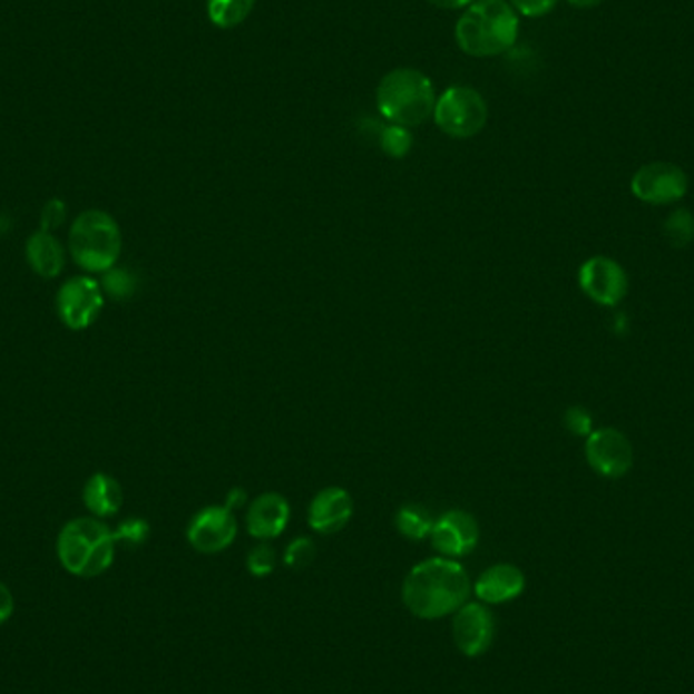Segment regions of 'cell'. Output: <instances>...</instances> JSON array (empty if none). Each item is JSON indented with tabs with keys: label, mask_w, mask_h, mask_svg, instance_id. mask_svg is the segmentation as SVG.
Masks as SVG:
<instances>
[{
	"label": "cell",
	"mask_w": 694,
	"mask_h": 694,
	"mask_svg": "<svg viewBox=\"0 0 694 694\" xmlns=\"http://www.w3.org/2000/svg\"><path fill=\"white\" fill-rule=\"evenodd\" d=\"M471 580L467 570L451 558L422 560L410 570L402 585V602L421 619H439L456 614L467 604Z\"/></svg>",
	"instance_id": "1"
},
{
	"label": "cell",
	"mask_w": 694,
	"mask_h": 694,
	"mask_svg": "<svg viewBox=\"0 0 694 694\" xmlns=\"http://www.w3.org/2000/svg\"><path fill=\"white\" fill-rule=\"evenodd\" d=\"M520 33V17L508 0H476L457 19L456 43L469 58L508 53Z\"/></svg>",
	"instance_id": "2"
},
{
	"label": "cell",
	"mask_w": 694,
	"mask_h": 694,
	"mask_svg": "<svg viewBox=\"0 0 694 694\" xmlns=\"http://www.w3.org/2000/svg\"><path fill=\"white\" fill-rule=\"evenodd\" d=\"M377 106L390 125L414 128L433 118L437 91L427 74L397 68L388 71L378 84Z\"/></svg>",
	"instance_id": "3"
},
{
	"label": "cell",
	"mask_w": 694,
	"mask_h": 694,
	"mask_svg": "<svg viewBox=\"0 0 694 694\" xmlns=\"http://www.w3.org/2000/svg\"><path fill=\"white\" fill-rule=\"evenodd\" d=\"M115 532L94 518H78L59 532L58 555L63 569L78 577H98L115 560Z\"/></svg>",
	"instance_id": "4"
},
{
	"label": "cell",
	"mask_w": 694,
	"mask_h": 694,
	"mask_svg": "<svg viewBox=\"0 0 694 694\" xmlns=\"http://www.w3.org/2000/svg\"><path fill=\"white\" fill-rule=\"evenodd\" d=\"M123 248V236L115 217L100 209H88L76 217L69 232V251L74 261L88 273L115 268Z\"/></svg>",
	"instance_id": "5"
},
{
	"label": "cell",
	"mask_w": 694,
	"mask_h": 694,
	"mask_svg": "<svg viewBox=\"0 0 694 694\" xmlns=\"http://www.w3.org/2000/svg\"><path fill=\"white\" fill-rule=\"evenodd\" d=\"M488 115V102L478 90L451 86L437 96L433 118L447 137L471 138L486 128Z\"/></svg>",
	"instance_id": "6"
},
{
	"label": "cell",
	"mask_w": 694,
	"mask_h": 694,
	"mask_svg": "<svg viewBox=\"0 0 694 694\" xmlns=\"http://www.w3.org/2000/svg\"><path fill=\"white\" fill-rule=\"evenodd\" d=\"M579 285L585 295L604 307L619 305L629 291L624 266L607 256H593L580 266Z\"/></svg>",
	"instance_id": "7"
},
{
	"label": "cell",
	"mask_w": 694,
	"mask_h": 694,
	"mask_svg": "<svg viewBox=\"0 0 694 694\" xmlns=\"http://www.w3.org/2000/svg\"><path fill=\"white\" fill-rule=\"evenodd\" d=\"M585 456L595 473L607 479L626 476L634 466V447L626 434L617 429H599L587 437Z\"/></svg>",
	"instance_id": "8"
},
{
	"label": "cell",
	"mask_w": 694,
	"mask_h": 694,
	"mask_svg": "<svg viewBox=\"0 0 694 694\" xmlns=\"http://www.w3.org/2000/svg\"><path fill=\"white\" fill-rule=\"evenodd\" d=\"M104 307L102 286L88 276H76L59 289L58 313L69 330H86Z\"/></svg>",
	"instance_id": "9"
},
{
	"label": "cell",
	"mask_w": 694,
	"mask_h": 694,
	"mask_svg": "<svg viewBox=\"0 0 694 694\" xmlns=\"http://www.w3.org/2000/svg\"><path fill=\"white\" fill-rule=\"evenodd\" d=\"M688 189L686 173L672 163H649L637 169L632 179V192L637 199L652 205L672 204Z\"/></svg>",
	"instance_id": "10"
},
{
	"label": "cell",
	"mask_w": 694,
	"mask_h": 694,
	"mask_svg": "<svg viewBox=\"0 0 694 694\" xmlns=\"http://www.w3.org/2000/svg\"><path fill=\"white\" fill-rule=\"evenodd\" d=\"M236 535H238V524H236L234 512L226 506L205 508L195 516L187 528V538L192 547L204 555H216V553L226 550L234 543Z\"/></svg>",
	"instance_id": "11"
},
{
	"label": "cell",
	"mask_w": 694,
	"mask_h": 694,
	"mask_svg": "<svg viewBox=\"0 0 694 694\" xmlns=\"http://www.w3.org/2000/svg\"><path fill=\"white\" fill-rule=\"evenodd\" d=\"M496 624L490 609L481 604L461 605L453 619V637L457 648L469 658L481 656L490 649Z\"/></svg>",
	"instance_id": "12"
},
{
	"label": "cell",
	"mask_w": 694,
	"mask_h": 694,
	"mask_svg": "<svg viewBox=\"0 0 694 694\" xmlns=\"http://www.w3.org/2000/svg\"><path fill=\"white\" fill-rule=\"evenodd\" d=\"M433 547L447 558L466 557L478 547L479 526L471 514L451 510L443 514L431 532Z\"/></svg>",
	"instance_id": "13"
},
{
	"label": "cell",
	"mask_w": 694,
	"mask_h": 694,
	"mask_svg": "<svg viewBox=\"0 0 694 694\" xmlns=\"http://www.w3.org/2000/svg\"><path fill=\"white\" fill-rule=\"evenodd\" d=\"M353 512L352 496L342 488L319 491L309 506V524L319 535L340 532L350 522Z\"/></svg>",
	"instance_id": "14"
},
{
	"label": "cell",
	"mask_w": 694,
	"mask_h": 694,
	"mask_svg": "<svg viewBox=\"0 0 694 694\" xmlns=\"http://www.w3.org/2000/svg\"><path fill=\"white\" fill-rule=\"evenodd\" d=\"M291 520L289 501L278 493H262L252 501L251 510L246 516L248 532L258 540H271L285 532L286 524Z\"/></svg>",
	"instance_id": "15"
},
{
	"label": "cell",
	"mask_w": 694,
	"mask_h": 694,
	"mask_svg": "<svg viewBox=\"0 0 694 694\" xmlns=\"http://www.w3.org/2000/svg\"><path fill=\"white\" fill-rule=\"evenodd\" d=\"M526 587L522 570L514 565H493L481 573L476 583V595L483 604L500 605L512 602L518 595H522Z\"/></svg>",
	"instance_id": "16"
},
{
	"label": "cell",
	"mask_w": 694,
	"mask_h": 694,
	"mask_svg": "<svg viewBox=\"0 0 694 694\" xmlns=\"http://www.w3.org/2000/svg\"><path fill=\"white\" fill-rule=\"evenodd\" d=\"M27 261L31 264L35 273L53 278L63 271V248L59 240L46 229H39L31 238L27 240Z\"/></svg>",
	"instance_id": "17"
},
{
	"label": "cell",
	"mask_w": 694,
	"mask_h": 694,
	"mask_svg": "<svg viewBox=\"0 0 694 694\" xmlns=\"http://www.w3.org/2000/svg\"><path fill=\"white\" fill-rule=\"evenodd\" d=\"M123 500H125V496H123L120 483L106 473L91 476L86 488H84V504L98 518L115 516L120 510Z\"/></svg>",
	"instance_id": "18"
},
{
	"label": "cell",
	"mask_w": 694,
	"mask_h": 694,
	"mask_svg": "<svg viewBox=\"0 0 694 694\" xmlns=\"http://www.w3.org/2000/svg\"><path fill=\"white\" fill-rule=\"evenodd\" d=\"M254 4L256 0H207L205 9L214 27L228 31L251 17Z\"/></svg>",
	"instance_id": "19"
},
{
	"label": "cell",
	"mask_w": 694,
	"mask_h": 694,
	"mask_svg": "<svg viewBox=\"0 0 694 694\" xmlns=\"http://www.w3.org/2000/svg\"><path fill=\"white\" fill-rule=\"evenodd\" d=\"M434 520L419 504H409L397 514V528L409 540H424L433 532Z\"/></svg>",
	"instance_id": "20"
},
{
	"label": "cell",
	"mask_w": 694,
	"mask_h": 694,
	"mask_svg": "<svg viewBox=\"0 0 694 694\" xmlns=\"http://www.w3.org/2000/svg\"><path fill=\"white\" fill-rule=\"evenodd\" d=\"M664 236L674 248H684L694 240V216L688 209L672 212L664 222Z\"/></svg>",
	"instance_id": "21"
},
{
	"label": "cell",
	"mask_w": 694,
	"mask_h": 694,
	"mask_svg": "<svg viewBox=\"0 0 694 694\" xmlns=\"http://www.w3.org/2000/svg\"><path fill=\"white\" fill-rule=\"evenodd\" d=\"M380 147L392 159H402L412 148V135L409 128L399 125L384 126L380 133Z\"/></svg>",
	"instance_id": "22"
},
{
	"label": "cell",
	"mask_w": 694,
	"mask_h": 694,
	"mask_svg": "<svg viewBox=\"0 0 694 694\" xmlns=\"http://www.w3.org/2000/svg\"><path fill=\"white\" fill-rule=\"evenodd\" d=\"M135 289H137V285H135L133 274L126 273L123 268H110V271H106V276H104L102 281V291H106L108 295L115 296L118 301H123V299L133 296Z\"/></svg>",
	"instance_id": "23"
},
{
	"label": "cell",
	"mask_w": 694,
	"mask_h": 694,
	"mask_svg": "<svg viewBox=\"0 0 694 694\" xmlns=\"http://www.w3.org/2000/svg\"><path fill=\"white\" fill-rule=\"evenodd\" d=\"M315 558V545L311 538H296L286 547L285 563L291 569H305Z\"/></svg>",
	"instance_id": "24"
},
{
	"label": "cell",
	"mask_w": 694,
	"mask_h": 694,
	"mask_svg": "<svg viewBox=\"0 0 694 694\" xmlns=\"http://www.w3.org/2000/svg\"><path fill=\"white\" fill-rule=\"evenodd\" d=\"M246 567L251 570L254 577H266L273 573L276 567V553L273 547L268 545H258L256 548H252L248 560H246Z\"/></svg>",
	"instance_id": "25"
},
{
	"label": "cell",
	"mask_w": 694,
	"mask_h": 694,
	"mask_svg": "<svg viewBox=\"0 0 694 694\" xmlns=\"http://www.w3.org/2000/svg\"><path fill=\"white\" fill-rule=\"evenodd\" d=\"M148 524L140 518H130L118 526V530L115 532L116 543H126V545H133L138 547L143 545L148 538Z\"/></svg>",
	"instance_id": "26"
},
{
	"label": "cell",
	"mask_w": 694,
	"mask_h": 694,
	"mask_svg": "<svg viewBox=\"0 0 694 694\" xmlns=\"http://www.w3.org/2000/svg\"><path fill=\"white\" fill-rule=\"evenodd\" d=\"M514 7V11L528 19H538L553 11L558 4V0H508Z\"/></svg>",
	"instance_id": "27"
},
{
	"label": "cell",
	"mask_w": 694,
	"mask_h": 694,
	"mask_svg": "<svg viewBox=\"0 0 694 694\" xmlns=\"http://www.w3.org/2000/svg\"><path fill=\"white\" fill-rule=\"evenodd\" d=\"M565 424H567L570 433L577 434V437H589L593 433L592 414H589V410L580 409V407L567 410Z\"/></svg>",
	"instance_id": "28"
},
{
	"label": "cell",
	"mask_w": 694,
	"mask_h": 694,
	"mask_svg": "<svg viewBox=\"0 0 694 694\" xmlns=\"http://www.w3.org/2000/svg\"><path fill=\"white\" fill-rule=\"evenodd\" d=\"M66 219V204L59 202V199H51L43 205L41 209V229L51 232V229L59 228Z\"/></svg>",
	"instance_id": "29"
},
{
	"label": "cell",
	"mask_w": 694,
	"mask_h": 694,
	"mask_svg": "<svg viewBox=\"0 0 694 694\" xmlns=\"http://www.w3.org/2000/svg\"><path fill=\"white\" fill-rule=\"evenodd\" d=\"M12 612H14V599H12L11 589L4 583H0V626L11 619Z\"/></svg>",
	"instance_id": "30"
},
{
	"label": "cell",
	"mask_w": 694,
	"mask_h": 694,
	"mask_svg": "<svg viewBox=\"0 0 694 694\" xmlns=\"http://www.w3.org/2000/svg\"><path fill=\"white\" fill-rule=\"evenodd\" d=\"M427 2L437 9H443V11H461V9H467L469 4H473L476 0H427Z\"/></svg>",
	"instance_id": "31"
},
{
	"label": "cell",
	"mask_w": 694,
	"mask_h": 694,
	"mask_svg": "<svg viewBox=\"0 0 694 694\" xmlns=\"http://www.w3.org/2000/svg\"><path fill=\"white\" fill-rule=\"evenodd\" d=\"M244 501H246V493H244V491H229L228 501H226V508H229V510H236V508H240V506H242Z\"/></svg>",
	"instance_id": "32"
},
{
	"label": "cell",
	"mask_w": 694,
	"mask_h": 694,
	"mask_svg": "<svg viewBox=\"0 0 694 694\" xmlns=\"http://www.w3.org/2000/svg\"><path fill=\"white\" fill-rule=\"evenodd\" d=\"M567 2L575 9H593V7H599L604 0H567Z\"/></svg>",
	"instance_id": "33"
}]
</instances>
